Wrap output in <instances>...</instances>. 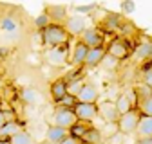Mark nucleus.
<instances>
[{
  "instance_id": "f257e3e1",
  "label": "nucleus",
  "mask_w": 152,
  "mask_h": 144,
  "mask_svg": "<svg viewBox=\"0 0 152 144\" xmlns=\"http://www.w3.org/2000/svg\"><path fill=\"white\" fill-rule=\"evenodd\" d=\"M42 34H44V42L45 45H49V49L65 45L69 40V32L64 27V24H51L45 31H42Z\"/></svg>"
},
{
  "instance_id": "f03ea898",
  "label": "nucleus",
  "mask_w": 152,
  "mask_h": 144,
  "mask_svg": "<svg viewBox=\"0 0 152 144\" xmlns=\"http://www.w3.org/2000/svg\"><path fill=\"white\" fill-rule=\"evenodd\" d=\"M80 121L76 117L74 110L71 108H56L54 114H53V122L54 126H60V128H65V130H71L72 126H76Z\"/></svg>"
},
{
  "instance_id": "7ed1b4c3",
  "label": "nucleus",
  "mask_w": 152,
  "mask_h": 144,
  "mask_svg": "<svg viewBox=\"0 0 152 144\" xmlns=\"http://www.w3.org/2000/svg\"><path fill=\"white\" fill-rule=\"evenodd\" d=\"M140 119H141V112L138 110V108H134V110H130L123 115H120L118 119V130L120 133H132L138 130V124H140Z\"/></svg>"
},
{
  "instance_id": "20e7f679",
  "label": "nucleus",
  "mask_w": 152,
  "mask_h": 144,
  "mask_svg": "<svg viewBox=\"0 0 152 144\" xmlns=\"http://www.w3.org/2000/svg\"><path fill=\"white\" fill-rule=\"evenodd\" d=\"M64 27L67 29L69 36H82L87 29H89V18L87 16H82V14H74V16H69Z\"/></svg>"
},
{
  "instance_id": "39448f33",
  "label": "nucleus",
  "mask_w": 152,
  "mask_h": 144,
  "mask_svg": "<svg viewBox=\"0 0 152 144\" xmlns=\"http://www.w3.org/2000/svg\"><path fill=\"white\" fill-rule=\"evenodd\" d=\"M72 110H74L76 117H78V121L85 122V124L92 122L98 117V104H94V103H78Z\"/></svg>"
},
{
  "instance_id": "423d86ee",
  "label": "nucleus",
  "mask_w": 152,
  "mask_h": 144,
  "mask_svg": "<svg viewBox=\"0 0 152 144\" xmlns=\"http://www.w3.org/2000/svg\"><path fill=\"white\" fill-rule=\"evenodd\" d=\"M67 56H69V50H67L65 45L51 47V49H47L45 54H44L45 61H47L49 65H53V67H62V65H65V63H67Z\"/></svg>"
},
{
  "instance_id": "0eeeda50",
  "label": "nucleus",
  "mask_w": 152,
  "mask_h": 144,
  "mask_svg": "<svg viewBox=\"0 0 152 144\" xmlns=\"http://www.w3.org/2000/svg\"><path fill=\"white\" fill-rule=\"evenodd\" d=\"M114 104H116V110H118L120 115H123V114H127L130 110H134V108H138V99H136L134 90L121 94L116 101H114Z\"/></svg>"
},
{
  "instance_id": "6e6552de",
  "label": "nucleus",
  "mask_w": 152,
  "mask_h": 144,
  "mask_svg": "<svg viewBox=\"0 0 152 144\" xmlns=\"http://www.w3.org/2000/svg\"><path fill=\"white\" fill-rule=\"evenodd\" d=\"M89 49H100L103 47V31L98 27H89L80 38Z\"/></svg>"
},
{
  "instance_id": "1a4fd4ad",
  "label": "nucleus",
  "mask_w": 152,
  "mask_h": 144,
  "mask_svg": "<svg viewBox=\"0 0 152 144\" xmlns=\"http://www.w3.org/2000/svg\"><path fill=\"white\" fill-rule=\"evenodd\" d=\"M98 115L105 121V124H116L118 119H120V114L116 110V104L110 103V101H105V103L98 104Z\"/></svg>"
},
{
  "instance_id": "9d476101",
  "label": "nucleus",
  "mask_w": 152,
  "mask_h": 144,
  "mask_svg": "<svg viewBox=\"0 0 152 144\" xmlns=\"http://www.w3.org/2000/svg\"><path fill=\"white\" fill-rule=\"evenodd\" d=\"M107 54L114 56L116 60H123V58L129 56V43H127L125 40H120V38L112 40L110 45L107 47Z\"/></svg>"
},
{
  "instance_id": "9b49d317",
  "label": "nucleus",
  "mask_w": 152,
  "mask_h": 144,
  "mask_svg": "<svg viewBox=\"0 0 152 144\" xmlns=\"http://www.w3.org/2000/svg\"><path fill=\"white\" fill-rule=\"evenodd\" d=\"M49 94L54 103H60L67 96V81L65 79H54L49 86Z\"/></svg>"
},
{
  "instance_id": "f8f14e48",
  "label": "nucleus",
  "mask_w": 152,
  "mask_h": 144,
  "mask_svg": "<svg viewBox=\"0 0 152 144\" xmlns=\"http://www.w3.org/2000/svg\"><path fill=\"white\" fill-rule=\"evenodd\" d=\"M89 50H91V49H89L82 40H78V42H76V45L72 47L71 63H72V65H85V60H87Z\"/></svg>"
},
{
  "instance_id": "ddd939ff",
  "label": "nucleus",
  "mask_w": 152,
  "mask_h": 144,
  "mask_svg": "<svg viewBox=\"0 0 152 144\" xmlns=\"http://www.w3.org/2000/svg\"><path fill=\"white\" fill-rule=\"evenodd\" d=\"M44 13L51 18L53 24L65 22L67 18H69V16H67V7H65V6H60V4H56V6H47Z\"/></svg>"
},
{
  "instance_id": "4468645a",
  "label": "nucleus",
  "mask_w": 152,
  "mask_h": 144,
  "mask_svg": "<svg viewBox=\"0 0 152 144\" xmlns=\"http://www.w3.org/2000/svg\"><path fill=\"white\" fill-rule=\"evenodd\" d=\"M76 99H78V103H94V104H96V101H98L96 86L91 85V83H85L83 88L80 90V94L76 96Z\"/></svg>"
},
{
  "instance_id": "2eb2a0df",
  "label": "nucleus",
  "mask_w": 152,
  "mask_h": 144,
  "mask_svg": "<svg viewBox=\"0 0 152 144\" xmlns=\"http://www.w3.org/2000/svg\"><path fill=\"white\" fill-rule=\"evenodd\" d=\"M69 135H71L69 130L60 128V126H54V124H49L47 133H45V139H47L51 144H58V142H62L64 139H67Z\"/></svg>"
},
{
  "instance_id": "dca6fc26",
  "label": "nucleus",
  "mask_w": 152,
  "mask_h": 144,
  "mask_svg": "<svg viewBox=\"0 0 152 144\" xmlns=\"http://www.w3.org/2000/svg\"><path fill=\"white\" fill-rule=\"evenodd\" d=\"M134 58L138 61H152V40H143L134 49Z\"/></svg>"
},
{
  "instance_id": "f3484780",
  "label": "nucleus",
  "mask_w": 152,
  "mask_h": 144,
  "mask_svg": "<svg viewBox=\"0 0 152 144\" xmlns=\"http://www.w3.org/2000/svg\"><path fill=\"white\" fill-rule=\"evenodd\" d=\"M136 137L138 140H145V139H152V117L141 115L138 130H136Z\"/></svg>"
},
{
  "instance_id": "a211bd4d",
  "label": "nucleus",
  "mask_w": 152,
  "mask_h": 144,
  "mask_svg": "<svg viewBox=\"0 0 152 144\" xmlns=\"http://www.w3.org/2000/svg\"><path fill=\"white\" fill-rule=\"evenodd\" d=\"M20 132H22V128H20V124H18V121L7 122L4 128L0 130V144H4V142L9 144V140H11L16 133H20Z\"/></svg>"
},
{
  "instance_id": "6ab92c4d",
  "label": "nucleus",
  "mask_w": 152,
  "mask_h": 144,
  "mask_svg": "<svg viewBox=\"0 0 152 144\" xmlns=\"http://www.w3.org/2000/svg\"><path fill=\"white\" fill-rule=\"evenodd\" d=\"M105 54H107V49L105 47L91 49L89 54H87V60H85V67H98V65H102Z\"/></svg>"
},
{
  "instance_id": "aec40b11",
  "label": "nucleus",
  "mask_w": 152,
  "mask_h": 144,
  "mask_svg": "<svg viewBox=\"0 0 152 144\" xmlns=\"http://www.w3.org/2000/svg\"><path fill=\"white\" fill-rule=\"evenodd\" d=\"M102 140H103L102 130H96V128H89L87 133H85L83 139H82L83 144H102Z\"/></svg>"
},
{
  "instance_id": "412c9836",
  "label": "nucleus",
  "mask_w": 152,
  "mask_h": 144,
  "mask_svg": "<svg viewBox=\"0 0 152 144\" xmlns=\"http://www.w3.org/2000/svg\"><path fill=\"white\" fill-rule=\"evenodd\" d=\"M83 85H85V79H69L67 81V96H72V97H76L80 94V90L83 88Z\"/></svg>"
},
{
  "instance_id": "4be33fe9",
  "label": "nucleus",
  "mask_w": 152,
  "mask_h": 144,
  "mask_svg": "<svg viewBox=\"0 0 152 144\" xmlns=\"http://www.w3.org/2000/svg\"><path fill=\"white\" fill-rule=\"evenodd\" d=\"M134 94H136L138 103H141V101H145V99H148L152 96V88H148L145 83H138L134 86Z\"/></svg>"
},
{
  "instance_id": "5701e85b",
  "label": "nucleus",
  "mask_w": 152,
  "mask_h": 144,
  "mask_svg": "<svg viewBox=\"0 0 152 144\" xmlns=\"http://www.w3.org/2000/svg\"><path fill=\"white\" fill-rule=\"evenodd\" d=\"M120 24H121V16L120 14H109V18H105V31L107 32H114L120 29Z\"/></svg>"
},
{
  "instance_id": "b1692460",
  "label": "nucleus",
  "mask_w": 152,
  "mask_h": 144,
  "mask_svg": "<svg viewBox=\"0 0 152 144\" xmlns=\"http://www.w3.org/2000/svg\"><path fill=\"white\" fill-rule=\"evenodd\" d=\"M20 97L26 104H34L38 101V94H36V90L31 88V86H26L22 92H20Z\"/></svg>"
},
{
  "instance_id": "393cba45",
  "label": "nucleus",
  "mask_w": 152,
  "mask_h": 144,
  "mask_svg": "<svg viewBox=\"0 0 152 144\" xmlns=\"http://www.w3.org/2000/svg\"><path fill=\"white\" fill-rule=\"evenodd\" d=\"M9 144H34V140H33V137H31L29 132L22 130L20 133H16V135L9 140Z\"/></svg>"
},
{
  "instance_id": "a878e982",
  "label": "nucleus",
  "mask_w": 152,
  "mask_h": 144,
  "mask_svg": "<svg viewBox=\"0 0 152 144\" xmlns=\"http://www.w3.org/2000/svg\"><path fill=\"white\" fill-rule=\"evenodd\" d=\"M0 27H2L7 34H13V32H16V31H18V24H16V20H13L11 16L2 18V22H0Z\"/></svg>"
},
{
  "instance_id": "bb28decb",
  "label": "nucleus",
  "mask_w": 152,
  "mask_h": 144,
  "mask_svg": "<svg viewBox=\"0 0 152 144\" xmlns=\"http://www.w3.org/2000/svg\"><path fill=\"white\" fill-rule=\"evenodd\" d=\"M51 24H53V22H51V18H49L45 13L38 14V16L34 18V27H36V31H45Z\"/></svg>"
},
{
  "instance_id": "cd10ccee",
  "label": "nucleus",
  "mask_w": 152,
  "mask_h": 144,
  "mask_svg": "<svg viewBox=\"0 0 152 144\" xmlns=\"http://www.w3.org/2000/svg\"><path fill=\"white\" fill-rule=\"evenodd\" d=\"M87 130H89V126L85 124V122H78L76 126H72V128L69 130V133H71V137H74V139H83V135L87 133Z\"/></svg>"
},
{
  "instance_id": "c85d7f7f",
  "label": "nucleus",
  "mask_w": 152,
  "mask_h": 144,
  "mask_svg": "<svg viewBox=\"0 0 152 144\" xmlns=\"http://www.w3.org/2000/svg\"><path fill=\"white\" fill-rule=\"evenodd\" d=\"M102 67L105 70H116L120 67V60H116L114 56H110V54H105V58L102 61Z\"/></svg>"
},
{
  "instance_id": "c756f323",
  "label": "nucleus",
  "mask_w": 152,
  "mask_h": 144,
  "mask_svg": "<svg viewBox=\"0 0 152 144\" xmlns=\"http://www.w3.org/2000/svg\"><path fill=\"white\" fill-rule=\"evenodd\" d=\"M138 110L141 112V115H147V117H152V96L141 103H138Z\"/></svg>"
},
{
  "instance_id": "7c9ffc66",
  "label": "nucleus",
  "mask_w": 152,
  "mask_h": 144,
  "mask_svg": "<svg viewBox=\"0 0 152 144\" xmlns=\"http://www.w3.org/2000/svg\"><path fill=\"white\" fill-rule=\"evenodd\" d=\"M56 104H58V108H71V110H72V108L78 104V99L72 97V96H65L60 103H56Z\"/></svg>"
},
{
  "instance_id": "2f4dec72",
  "label": "nucleus",
  "mask_w": 152,
  "mask_h": 144,
  "mask_svg": "<svg viewBox=\"0 0 152 144\" xmlns=\"http://www.w3.org/2000/svg\"><path fill=\"white\" fill-rule=\"evenodd\" d=\"M92 9H96V6H94V4H89V6H76V7H74V11H78V13H83V14L91 13Z\"/></svg>"
},
{
  "instance_id": "473e14b6",
  "label": "nucleus",
  "mask_w": 152,
  "mask_h": 144,
  "mask_svg": "<svg viewBox=\"0 0 152 144\" xmlns=\"http://www.w3.org/2000/svg\"><path fill=\"white\" fill-rule=\"evenodd\" d=\"M134 2H121V9H123V13H132L134 11Z\"/></svg>"
},
{
  "instance_id": "72a5a7b5",
  "label": "nucleus",
  "mask_w": 152,
  "mask_h": 144,
  "mask_svg": "<svg viewBox=\"0 0 152 144\" xmlns=\"http://www.w3.org/2000/svg\"><path fill=\"white\" fill-rule=\"evenodd\" d=\"M58 144H83V142H82L80 139H74V137H71V135H69L67 139H64V140H62V142H58Z\"/></svg>"
},
{
  "instance_id": "f704fd0d",
  "label": "nucleus",
  "mask_w": 152,
  "mask_h": 144,
  "mask_svg": "<svg viewBox=\"0 0 152 144\" xmlns=\"http://www.w3.org/2000/svg\"><path fill=\"white\" fill-rule=\"evenodd\" d=\"M6 124H7V121H6V115H4V112H2V110H0V130H2Z\"/></svg>"
},
{
  "instance_id": "c9c22d12",
  "label": "nucleus",
  "mask_w": 152,
  "mask_h": 144,
  "mask_svg": "<svg viewBox=\"0 0 152 144\" xmlns=\"http://www.w3.org/2000/svg\"><path fill=\"white\" fill-rule=\"evenodd\" d=\"M136 144H152V139H145V140H138Z\"/></svg>"
},
{
  "instance_id": "e433bc0d",
  "label": "nucleus",
  "mask_w": 152,
  "mask_h": 144,
  "mask_svg": "<svg viewBox=\"0 0 152 144\" xmlns=\"http://www.w3.org/2000/svg\"><path fill=\"white\" fill-rule=\"evenodd\" d=\"M2 56H6V49H0V58Z\"/></svg>"
},
{
  "instance_id": "4c0bfd02",
  "label": "nucleus",
  "mask_w": 152,
  "mask_h": 144,
  "mask_svg": "<svg viewBox=\"0 0 152 144\" xmlns=\"http://www.w3.org/2000/svg\"><path fill=\"white\" fill-rule=\"evenodd\" d=\"M0 86H2V81H0Z\"/></svg>"
},
{
  "instance_id": "58836bf2",
  "label": "nucleus",
  "mask_w": 152,
  "mask_h": 144,
  "mask_svg": "<svg viewBox=\"0 0 152 144\" xmlns=\"http://www.w3.org/2000/svg\"><path fill=\"white\" fill-rule=\"evenodd\" d=\"M0 104H2V101H0Z\"/></svg>"
},
{
  "instance_id": "ea45409f",
  "label": "nucleus",
  "mask_w": 152,
  "mask_h": 144,
  "mask_svg": "<svg viewBox=\"0 0 152 144\" xmlns=\"http://www.w3.org/2000/svg\"><path fill=\"white\" fill-rule=\"evenodd\" d=\"M102 144H103V142H102Z\"/></svg>"
}]
</instances>
